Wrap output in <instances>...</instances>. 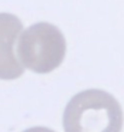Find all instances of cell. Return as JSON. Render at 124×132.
I'll list each match as a JSON object with an SVG mask.
<instances>
[{"mask_svg": "<svg viewBox=\"0 0 124 132\" xmlns=\"http://www.w3.org/2000/svg\"><path fill=\"white\" fill-rule=\"evenodd\" d=\"M23 24L12 13H0V79L13 80L24 73V67L17 60L15 44Z\"/></svg>", "mask_w": 124, "mask_h": 132, "instance_id": "3", "label": "cell"}, {"mask_svg": "<svg viewBox=\"0 0 124 132\" xmlns=\"http://www.w3.org/2000/svg\"><path fill=\"white\" fill-rule=\"evenodd\" d=\"M63 127L65 132H120L123 110L111 93L98 88L84 90L66 104Z\"/></svg>", "mask_w": 124, "mask_h": 132, "instance_id": "1", "label": "cell"}, {"mask_svg": "<svg viewBox=\"0 0 124 132\" xmlns=\"http://www.w3.org/2000/svg\"><path fill=\"white\" fill-rule=\"evenodd\" d=\"M23 132H56L51 130L48 127H45V126H35V127H30L28 130H24Z\"/></svg>", "mask_w": 124, "mask_h": 132, "instance_id": "4", "label": "cell"}, {"mask_svg": "<svg viewBox=\"0 0 124 132\" xmlns=\"http://www.w3.org/2000/svg\"><path fill=\"white\" fill-rule=\"evenodd\" d=\"M66 43L63 33L56 26L40 22L22 33L17 53L22 65L37 74L53 72L63 63Z\"/></svg>", "mask_w": 124, "mask_h": 132, "instance_id": "2", "label": "cell"}]
</instances>
